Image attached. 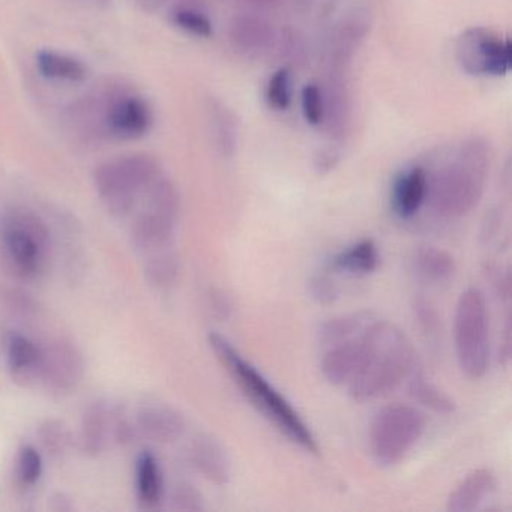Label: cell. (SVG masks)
I'll list each match as a JSON object with an SVG mask.
<instances>
[{
	"label": "cell",
	"mask_w": 512,
	"mask_h": 512,
	"mask_svg": "<svg viewBox=\"0 0 512 512\" xmlns=\"http://www.w3.org/2000/svg\"><path fill=\"white\" fill-rule=\"evenodd\" d=\"M332 266L338 271L349 274H371L379 266V251L371 239H364L352 245L332 260Z\"/></svg>",
	"instance_id": "obj_25"
},
{
	"label": "cell",
	"mask_w": 512,
	"mask_h": 512,
	"mask_svg": "<svg viewBox=\"0 0 512 512\" xmlns=\"http://www.w3.org/2000/svg\"><path fill=\"white\" fill-rule=\"evenodd\" d=\"M374 316L368 311H358V313L341 314V316L332 317L326 320L319 326L320 343L323 346H334V344L341 343V341L350 340L361 334L371 322Z\"/></svg>",
	"instance_id": "obj_24"
},
{
	"label": "cell",
	"mask_w": 512,
	"mask_h": 512,
	"mask_svg": "<svg viewBox=\"0 0 512 512\" xmlns=\"http://www.w3.org/2000/svg\"><path fill=\"white\" fill-rule=\"evenodd\" d=\"M293 77L289 67H281L266 83L265 100L275 112H286L292 106Z\"/></svg>",
	"instance_id": "obj_28"
},
{
	"label": "cell",
	"mask_w": 512,
	"mask_h": 512,
	"mask_svg": "<svg viewBox=\"0 0 512 512\" xmlns=\"http://www.w3.org/2000/svg\"><path fill=\"white\" fill-rule=\"evenodd\" d=\"M43 476V457L35 446L23 445L17 455V478L23 487H34Z\"/></svg>",
	"instance_id": "obj_29"
},
{
	"label": "cell",
	"mask_w": 512,
	"mask_h": 512,
	"mask_svg": "<svg viewBox=\"0 0 512 512\" xmlns=\"http://www.w3.org/2000/svg\"><path fill=\"white\" fill-rule=\"evenodd\" d=\"M208 343L224 370L232 376L253 406L299 448L310 454H319V445L310 427L263 374L250 362L245 361L233 344L218 332H211L208 335Z\"/></svg>",
	"instance_id": "obj_2"
},
{
	"label": "cell",
	"mask_w": 512,
	"mask_h": 512,
	"mask_svg": "<svg viewBox=\"0 0 512 512\" xmlns=\"http://www.w3.org/2000/svg\"><path fill=\"white\" fill-rule=\"evenodd\" d=\"M49 508L55 512H68L73 511L74 505L67 494L56 493L49 499Z\"/></svg>",
	"instance_id": "obj_39"
},
{
	"label": "cell",
	"mask_w": 512,
	"mask_h": 512,
	"mask_svg": "<svg viewBox=\"0 0 512 512\" xmlns=\"http://www.w3.org/2000/svg\"><path fill=\"white\" fill-rule=\"evenodd\" d=\"M50 232L35 212L13 209L0 220V262L20 280L37 278L46 268Z\"/></svg>",
	"instance_id": "obj_5"
},
{
	"label": "cell",
	"mask_w": 512,
	"mask_h": 512,
	"mask_svg": "<svg viewBox=\"0 0 512 512\" xmlns=\"http://www.w3.org/2000/svg\"><path fill=\"white\" fill-rule=\"evenodd\" d=\"M173 508L178 511L197 512L205 509V500L202 493L190 482H179L173 488L172 493Z\"/></svg>",
	"instance_id": "obj_33"
},
{
	"label": "cell",
	"mask_w": 512,
	"mask_h": 512,
	"mask_svg": "<svg viewBox=\"0 0 512 512\" xmlns=\"http://www.w3.org/2000/svg\"><path fill=\"white\" fill-rule=\"evenodd\" d=\"M145 265V277L151 286L167 289L175 284L179 275V257L169 245L152 251Z\"/></svg>",
	"instance_id": "obj_26"
},
{
	"label": "cell",
	"mask_w": 512,
	"mask_h": 512,
	"mask_svg": "<svg viewBox=\"0 0 512 512\" xmlns=\"http://www.w3.org/2000/svg\"><path fill=\"white\" fill-rule=\"evenodd\" d=\"M340 154L335 148L320 149L314 157V169L319 175H326L337 167Z\"/></svg>",
	"instance_id": "obj_38"
},
{
	"label": "cell",
	"mask_w": 512,
	"mask_h": 512,
	"mask_svg": "<svg viewBox=\"0 0 512 512\" xmlns=\"http://www.w3.org/2000/svg\"><path fill=\"white\" fill-rule=\"evenodd\" d=\"M454 344L461 373L470 380L482 379L490 365V334L487 304L481 290H464L458 298Z\"/></svg>",
	"instance_id": "obj_6"
},
{
	"label": "cell",
	"mask_w": 512,
	"mask_h": 512,
	"mask_svg": "<svg viewBox=\"0 0 512 512\" xmlns=\"http://www.w3.org/2000/svg\"><path fill=\"white\" fill-rule=\"evenodd\" d=\"M136 427L152 442L170 443L184 434L185 418L178 409L167 404H146L137 412Z\"/></svg>",
	"instance_id": "obj_13"
},
{
	"label": "cell",
	"mask_w": 512,
	"mask_h": 512,
	"mask_svg": "<svg viewBox=\"0 0 512 512\" xmlns=\"http://www.w3.org/2000/svg\"><path fill=\"white\" fill-rule=\"evenodd\" d=\"M190 457L193 466L212 484L226 485L230 481L232 469L229 457L226 449L214 437L206 434L196 437L191 443Z\"/></svg>",
	"instance_id": "obj_16"
},
{
	"label": "cell",
	"mask_w": 512,
	"mask_h": 512,
	"mask_svg": "<svg viewBox=\"0 0 512 512\" xmlns=\"http://www.w3.org/2000/svg\"><path fill=\"white\" fill-rule=\"evenodd\" d=\"M428 173L422 166L401 172L392 185L391 206L401 220H410L427 202Z\"/></svg>",
	"instance_id": "obj_14"
},
{
	"label": "cell",
	"mask_w": 512,
	"mask_h": 512,
	"mask_svg": "<svg viewBox=\"0 0 512 512\" xmlns=\"http://www.w3.org/2000/svg\"><path fill=\"white\" fill-rule=\"evenodd\" d=\"M112 433V413L104 401H94L83 413L80 443L85 454L98 457L106 449Z\"/></svg>",
	"instance_id": "obj_18"
},
{
	"label": "cell",
	"mask_w": 512,
	"mask_h": 512,
	"mask_svg": "<svg viewBox=\"0 0 512 512\" xmlns=\"http://www.w3.org/2000/svg\"><path fill=\"white\" fill-rule=\"evenodd\" d=\"M277 38L274 26L257 17H238L230 25L233 47L248 58H260L274 50Z\"/></svg>",
	"instance_id": "obj_15"
},
{
	"label": "cell",
	"mask_w": 512,
	"mask_h": 512,
	"mask_svg": "<svg viewBox=\"0 0 512 512\" xmlns=\"http://www.w3.org/2000/svg\"><path fill=\"white\" fill-rule=\"evenodd\" d=\"M364 337L368 356L349 383L350 397L361 403L391 394L419 370L415 349L397 326L374 319L364 329Z\"/></svg>",
	"instance_id": "obj_1"
},
{
	"label": "cell",
	"mask_w": 512,
	"mask_h": 512,
	"mask_svg": "<svg viewBox=\"0 0 512 512\" xmlns=\"http://www.w3.org/2000/svg\"><path fill=\"white\" fill-rule=\"evenodd\" d=\"M457 62L470 76H506L512 67L511 41L490 29H467L457 41Z\"/></svg>",
	"instance_id": "obj_9"
},
{
	"label": "cell",
	"mask_w": 512,
	"mask_h": 512,
	"mask_svg": "<svg viewBox=\"0 0 512 512\" xmlns=\"http://www.w3.org/2000/svg\"><path fill=\"white\" fill-rule=\"evenodd\" d=\"M427 415L407 404L383 407L370 425V451L382 467L397 466L424 436Z\"/></svg>",
	"instance_id": "obj_7"
},
{
	"label": "cell",
	"mask_w": 512,
	"mask_h": 512,
	"mask_svg": "<svg viewBox=\"0 0 512 512\" xmlns=\"http://www.w3.org/2000/svg\"><path fill=\"white\" fill-rule=\"evenodd\" d=\"M409 392L419 404L442 415H449L455 410V401L446 392L440 391L436 385L428 382L422 376L421 370H416L409 377Z\"/></svg>",
	"instance_id": "obj_27"
},
{
	"label": "cell",
	"mask_w": 512,
	"mask_h": 512,
	"mask_svg": "<svg viewBox=\"0 0 512 512\" xmlns=\"http://www.w3.org/2000/svg\"><path fill=\"white\" fill-rule=\"evenodd\" d=\"M413 313H415L416 322L421 326L424 334L434 337L439 332L440 319L436 308L424 298H416L413 304Z\"/></svg>",
	"instance_id": "obj_35"
},
{
	"label": "cell",
	"mask_w": 512,
	"mask_h": 512,
	"mask_svg": "<svg viewBox=\"0 0 512 512\" xmlns=\"http://www.w3.org/2000/svg\"><path fill=\"white\" fill-rule=\"evenodd\" d=\"M496 475L490 469L470 472L448 497V511H475L496 490Z\"/></svg>",
	"instance_id": "obj_17"
},
{
	"label": "cell",
	"mask_w": 512,
	"mask_h": 512,
	"mask_svg": "<svg viewBox=\"0 0 512 512\" xmlns=\"http://www.w3.org/2000/svg\"><path fill=\"white\" fill-rule=\"evenodd\" d=\"M160 176L163 175L157 158L136 152L100 164L94 172V185L107 211L125 218Z\"/></svg>",
	"instance_id": "obj_4"
},
{
	"label": "cell",
	"mask_w": 512,
	"mask_h": 512,
	"mask_svg": "<svg viewBox=\"0 0 512 512\" xmlns=\"http://www.w3.org/2000/svg\"><path fill=\"white\" fill-rule=\"evenodd\" d=\"M172 22L193 37L209 38L214 34L211 20L194 8H176L172 13Z\"/></svg>",
	"instance_id": "obj_30"
},
{
	"label": "cell",
	"mask_w": 512,
	"mask_h": 512,
	"mask_svg": "<svg viewBox=\"0 0 512 512\" xmlns=\"http://www.w3.org/2000/svg\"><path fill=\"white\" fill-rule=\"evenodd\" d=\"M208 115L218 151L224 157H232L238 146V121L235 113L223 101L211 98L208 104Z\"/></svg>",
	"instance_id": "obj_23"
},
{
	"label": "cell",
	"mask_w": 512,
	"mask_h": 512,
	"mask_svg": "<svg viewBox=\"0 0 512 512\" xmlns=\"http://www.w3.org/2000/svg\"><path fill=\"white\" fill-rule=\"evenodd\" d=\"M208 305L212 316L220 322L229 320L233 311H235V301H233L232 295L226 290L218 289V287L209 290Z\"/></svg>",
	"instance_id": "obj_36"
},
{
	"label": "cell",
	"mask_w": 512,
	"mask_h": 512,
	"mask_svg": "<svg viewBox=\"0 0 512 512\" xmlns=\"http://www.w3.org/2000/svg\"><path fill=\"white\" fill-rule=\"evenodd\" d=\"M311 299L320 305H332L340 298V289L329 275L317 274L308 281Z\"/></svg>",
	"instance_id": "obj_34"
},
{
	"label": "cell",
	"mask_w": 512,
	"mask_h": 512,
	"mask_svg": "<svg viewBox=\"0 0 512 512\" xmlns=\"http://www.w3.org/2000/svg\"><path fill=\"white\" fill-rule=\"evenodd\" d=\"M490 172V149L481 139L467 140L454 160L428 175L427 202L437 217L454 220L481 202Z\"/></svg>",
	"instance_id": "obj_3"
},
{
	"label": "cell",
	"mask_w": 512,
	"mask_h": 512,
	"mask_svg": "<svg viewBox=\"0 0 512 512\" xmlns=\"http://www.w3.org/2000/svg\"><path fill=\"white\" fill-rule=\"evenodd\" d=\"M38 437L43 443L44 449L49 452L52 457H59L67 451L70 445V433L64 422L59 419H46L38 428Z\"/></svg>",
	"instance_id": "obj_31"
},
{
	"label": "cell",
	"mask_w": 512,
	"mask_h": 512,
	"mask_svg": "<svg viewBox=\"0 0 512 512\" xmlns=\"http://www.w3.org/2000/svg\"><path fill=\"white\" fill-rule=\"evenodd\" d=\"M302 115L305 122L311 127L317 128L325 121V100L323 92L316 83H308L302 89L301 95Z\"/></svg>",
	"instance_id": "obj_32"
},
{
	"label": "cell",
	"mask_w": 512,
	"mask_h": 512,
	"mask_svg": "<svg viewBox=\"0 0 512 512\" xmlns=\"http://www.w3.org/2000/svg\"><path fill=\"white\" fill-rule=\"evenodd\" d=\"M101 118L104 131L119 140L142 139L154 125L148 101L127 92L107 98Z\"/></svg>",
	"instance_id": "obj_10"
},
{
	"label": "cell",
	"mask_w": 512,
	"mask_h": 512,
	"mask_svg": "<svg viewBox=\"0 0 512 512\" xmlns=\"http://www.w3.org/2000/svg\"><path fill=\"white\" fill-rule=\"evenodd\" d=\"M413 271L428 284H445L454 278L457 265L448 251L437 247H421L413 256Z\"/></svg>",
	"instance_id": "obj_21"
},
{
	"label": "cell",
	"mask_w": 512,
	"mask_h": 512,
	"mask_svg": "<svg viewBox=\"0 0 512 512\" xmlns=\"http://www.w3.org/2000/svg\"><path fill=\"white\" fill-rule=\"evenodd\" d=\"M136 494L140 508L157 509L163 503V470H161L160 461L151 451H143L137 457Z\"/></svg>",
	"instance_id": "obj_19"
},
{
	"label": "cell",
	"mask_w": 512,
	"mask_h": 512,
	"mask_svg": "<svg viewBox=\"0 0 512 512\" xmlns=\"http://www.w3.org/2000/svg\"><path fill=\"white\" fill-rule=\"evenodd\" d=\"M35 64L41 76L56 82L80 83L88 77V68L80 59L56 50H40Z\"/></svg>",
	"instance_id": "obj_22"
},
{
	"label": "cell",
	"mask_w": 512,
	"mask_h": 512,
	"mask_svg": "<svg viewBox=\"0 0 512 512\" xmlns=\"http://www.w3.org/2000/svg\"><path fill=\"white\" fill-rule=\"evenodd\" d=\"M143 203L131 224L130 238L133 247L142 253H152L170 244L178 224V188L170 179L160 176L142 196Z\"/></svg>",
	"instance_id": "obj_8"
},
{
	"label": "cell",
	"mask_w": 512,
	"mask_h": 512,
	"mask_svg": "<svg viewBox=\"0 0 512 512\" xmlns=\"http://www.w3.org/2000/svg\"><path fill=\"white\" fill-rule=\"evenodd\" d=\"M368 356V343L364 331L350 340L341 341L329 347L323 355L320 370L332 385H349L350 380L358 374Z\"/></svg>",
	"instance_id": "obj_12"
},
{
	"label": "cell",
	"mask_w": 512,
	"mask_h": 512,
	"mask_svg": "<svg viewBox=\"0 0 512 512\" xmlns=\"http://www.w3.org/2000/svg\"><path fill=\"white\" fill-rule=\"evenodd\" d=\"M41 347L22 334H11L7 340V362L16 382L31 385L38 380Z\"/></svg>",
	"instance_id": "obj_20"
},
{
	"label": "cell",
	"mask_w": 512,
	"mask_h": 512,
	"mask_svg": "<svg viewBox=\"0 0 512 512\" xmlns=\"http://www.w3.org/2000/svg\"><path fill=\"white\" fill-rule=\"evenodd\" d=\"M0 299L17 313L31 314L37 310L35 302L26 293L17 289H0Z\"/></svg>",
	"instance_id": "obj_37"
},
{
	"label": "cell",
	"mask_w": 512,
	"mask_h": 512,
	"mask_svg": "<svg viewBox=\"0 0 512 512\" xmlns=\"http://www.w3.org/2000/svg\"><path fill=\"white\" fill-rule=\"evenodd\" d=\"M83 370L82 353L73 343L59 340L41 349L38 379L52 394H70L82 380Z\"/></svg>",
	"instance_id": "obj_11"
}]
</instances>
